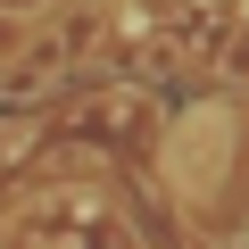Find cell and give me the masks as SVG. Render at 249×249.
<instances>
[{
	"label": "cell",
	"instance_id": "obj_1",
	"mask_svg": "<svg viewBox=\"0 0 249 249\" xmlns=\"http://www.w3.org/2000/svg\"><path fill=\"white\" fill-rule=\"evenodd\" d=\"M50 75H58V50H50V42H42V50H34V58H25V67H9V75H0V91H42V83H50Z\"/></svg>",
	"mask_w": 249,
	"mask_h": 249
}]
</instances>
